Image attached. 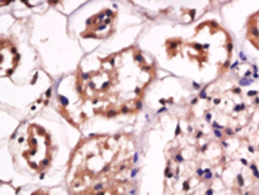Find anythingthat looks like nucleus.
I'll return each mask as SVG.
<instances>
[{"label": "nucleus", "mask_w": 259, "mask_h": 195, "mask_svg": "<svg viewBox=\"0 0 259 195\" xmlns=\"http://www.w3.org/2000/svg\"><path fill=\"white\" fill-rule=\"evenodd\" d=\"M247 37L259 49V12L250 17L249 28H247Z\"/></svg>", "instance_id": "nucleus-5"}, {"label": "nucleus", "mask_w": 259, "mask_h": 195, "mask_svg": "<svg viewBox=\"0 0 259 195\" xmlns=\"http://www.w3.org/2000/svg\"><path fill=\"white\" fill-rule=\"evenodd\" d=\"M116 20L117 14L114 11H111L110 8H102L92 17L83 20L81 37L94 40L108 39L116 31Z\"/></svg>", "instance_id": "nucleus-4"}, {"label": "nucleus", "mask_w": 259, "mask_h": 195, "mask_svg": "<svg viewBox=\"0 0 259 195\" xmlns=\"http://www.w3.org/2000/svg\"><path fill=\"white\" fill-rule=\"evenodd\" d=\"M28 195H52V194H51V191H48V189H41V188H39V189L31 191Z\"/></svg>", "instance_id": "nucleus-6"}, {"label": "nucleus", "mask_w": 259, "mask_h": 195, "mask_svg": "<svg viewBox=\"0 0 259 195\" xmlns=\"http://www.w3.org/2000/svg\"><path fill=\"white\" fill-rule=\"evenodd\" d=\"M45 123L33 120L21 124L14 135L12 160L21 173L45 176L61 153L60 139Z\"/></svg>", "instance_id": "nucleus-3"}, {"label": "nucleus", "mask_w": 259, "mask_h": 195, "mask_svg": "<svg viewBox=\"0 0 259 195\" xmlns=\"http://www.w3.org/2000/svg\"><path fill=\"white\" fill-rule=\"evenodd\" d=\"M94 58L97 67H80L74 74L80 117L88 113L105 118L138 113L154 78V64L138 46Z\"/></svg>", "instance_id": "nucleus-1"}, {"label": "nucleus", "mask_w": 259, "mask_h": 195, "mask_svg": "<svg viewBox=\"0 0 259 195\" xmlns=\"http://www.w3.org/2000/svg\"><path fill=\"white\" fill-rule=\"evenodd\" d=\"M137 161L131 133H101L80 139L70 154L68 195H129Z\"/></svg>", "instance_id": "nucleus-2"}]
</instances>
